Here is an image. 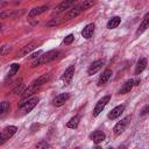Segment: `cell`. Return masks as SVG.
I'll use <instances>...</instances> for the list:
<instances>
[{
    "instance_id": "15",
    "label": "cell",
    "mask_w": 149,
    "mask_h": 149,
    "mask_svg": "<svg viewBox=\"0 0 149 149\" xmlns=\"http://www.w3.org/2000/svg\"><path fill=\"white\" fill-rule=\"evenodd\" d=\"M105 137H106V135H105V133L104 132H101V130H94L91 135H90V139L94 142V143H101L104 140H105Z\"/></svg>"
},
{
    "instance_id": "32",
    "label": "cell",
    "mask_w": 149,
    "mask_h": 149,
    "mask_svg": "<svg viewBox=\"0 0 149 149\" xmlns=\"http://www.w3.org/2000/svg\"><path fill=\"white\" fill-rule=\"evenodd\" d=\"M9 47H7V45H3L2 47V50H1V55H5V52H6V49H8Z\"/></svg>"
},
{
    "instance_id": "9",
    "label": "cell",
    "mask_w": 149,
    "mask_h": 149,
    "mask_svg": "<svg viewBox=\"0 0 149 149\" xmlns=\"http://www.w3.org/2000/svg\"><path fill=\"white\" fill-rule=\"evenodd\" d=\"M69 98H70V94L69 93H59L58 95H56L52 99V105L56 106V107H59V106L64 105Z\"/></svg>"
},
{
    "instance_id": "1",
    "label": "cell",
    "mask_w": 149,
    "mask_h": 149,
    "mask_svg": "<svg viewBox=\"0 0 149 149\" xmlns=\"http://www.w3.org/2000/svg\"><path fill=\"white\" fill-rule=\"evenodd\" d=\"M59 55V51L58 50H50L45 54H41L40 57H37L33 63H31V68H36L38 65H42V64H45V63H49L54 59H56Z\"/></svg>"
},
{
    "instance_id": "24",
    "label": "cell",
    "mask_w": 149,
    "mask_h": 149,
    "mask_svg": "<svg viewBox=\"0 0 149 149\" xmlns=\"http://www.w3.org/2000/svg\"><path fill=\"white\" fill-rule=\"evenodd\" d=\"M7 109H8V102L7 101H2L1 102V107H0V114H1V116H3L6 114Z\"/></svg>"
},
{
    "instance_id": "21",
    "label": "cell",
    "mask_w": 149,
    "mask_h": 149,
    "mask_svg": "<svg viewBox=\"0 0 149 149\" xmlns=\"http://www.w3.org/2000/svg\"><path fill=\"white\" fill-rule=\"evenodd\" d=\"M121 22V19L119 16H113L112 19H109V21L107 22V28L108 29H114L116 28Z\"/></svg>"
},
{
    "instance_id": "31",
    "label": "cell",
    "mask_w": 149,
    "mask_h": 149,
    "mask_svg": "<svg viewBox=\"0 0 149 149\" xmlns=\"http://www.w3.org/2000/svg\"><path fill=\"white\" fill-rule=\"evenodd\" d=\"M58 23H59V21H58V20H56V19H54L52 21H50V22L48 23V26H49V27H51V26H56V24H58Z\"/></svg>"
},
{
    "instance_id": "29",
    "label": "cell",
    "mask_w": 149,
    "mask_h": 149,
    "mask_svg": "<svg viewBox=\"0 0 149 149\" xmlns=\"http://www.w3.org/2000/svg\"><path fill=\"white\" fill-rule=\"evenodd\" d=\"M41 54H42V51H41V50H37L36 52L31 54V56H30V57H31V58H35V59H36L37 57H40V55H41Z\"/></svg>"
},
{
    "instance_id": "22",
    "label": "cell",
    "mask_w": 149,
    "mask_h": 149,
    "mask_svg": "<svg viewBox=\"0 0 149 149\" xmlns=\"http://www.w3.org/2000/svg\"><path fill=\"white\" fill-rule=\"evenodd\" d=\"M79 120H80V118H79L78 115H76V116L71 118V119H70V121H68L66 126H68L69 128L74 129V128H77V127H78V125H79Z\"/></svg>"
},
{
    "instance_id": "12",
    "label": "cell",
    "mask_w": 149,
    "mask_h": 149,
    "mask_svg": "<svg viewBox=\"0 0 149 149\" xmlns=\"http://www.w3.org/2000/svg\"><path fill=\"white\" fill-rule=\"evenodd\" d=\"M93 33H94V23H88L81 30V36L86 40H90L93 36Z\"/></svg>"
},
{
    "instance_id": "11",
    "label": "cell",
    "mask_w": 149,
    "mask_h": 149,
    "mask_svg": "<svg viewBox=\"0 0 149 149\" xmlns=\"http://www.w3.org/2000/svg\"><path fill=\"white\" fill-rule=\"evenodd\" d=\"M83 10H84V9L81 8V5H78V6L73 7L72 9H70V10L65 14L64 20H71V19H74V17H76V16H78Z\"/></svg>"
},
{
    "instance_id": "19",
    "label": "cell",
    "mask_w": 149,
    "mask_h": 149,
    "mask_svg": "<svg viewBox=\"0 0 149 149\" xmlns=\"http://www.w3.org/2000/svg\"><path fill=\"white\" fill-rule=\"evenodd\" d=\"M111 76H112V70H109V69L105 70V71L102 72V74L100 76L99 80H98V85H99V86L105 85V84L108 81V79L111 78Z\"/></svg>"
},
{
    "instance_id": "30",
    "label": "cell",
    "mask_w": 149,
    "mask_h": 149,
    "mask_svg": "<svg viewBox=\"0 0 149 149\" xmlns=\"http://www.w3.org/2000/svg\"><path fill=\"white\" fill-rule=\"evenodd\" d=\"M146 114H149V105H147V106L142 109V112H141V115H146Z\"/></svg>"
},
{
    "instance_id": "18",
    "label": "cell",
    "mask_w": 149,
    "mask_h": 149,
    "mask_svg": "<svg viewBox=\"0 0 149 149\" xmlns=\"http://www.w3.org/2000/svg\"><path fill=\"white\" fill-rule=\"evenodd\" d=\"M48 8H49V7H48L47 5L35 7V8H33V9H31V10L28 13V16H29V17H35V16H37V15H40V14L44 13V12H45Z\"/></svg>"
},
{
    "instance_id": "20",
    "label": "cell",
    "mask_w": 149,
    "mask_h": 149,
    "mask_svg": "<svg viewBox=\"0 0 149 149\" xmlns=\"http://www.w3.org/2000/svg\"><path fill=\"white\" fill-rule=\"evenodd\" d=\"M147 68V58H140L135 66V74H140L144 69Z\"/></svg>"
},
{
    "instance_id": "13",
    "label": "cell",
    "mask_w": 149,
    "mask_h": 149,
    "mask_svg": "<svg viewBox=\"0 0 149 149\" xmlns=\"http://www.w3.org/2000/svg\"><path fill=\"white\" fill-rule=\"evenodd\" d=\"M73 74H74V65H70V66L64 71L63 76H62V80H63L65 84H68V83L71 81Z\"/></svg>"
},
{
    "instance_id": "2",
    "label": "cell",
    "mask_w": 149,
    "mask_h": 149,
    "mask_svg": "<svg viewBox=\"0 0 149 149\" xmlns=\"http://www.w3.org/2000/svg\"><path fill=\"white\" fill-rule=\"evenodd\" d=\"M38 102V98L37 97H34V98H30V99H27L26 101H23L22 104H19V107L20 109L23 112V113H29Z\"/></svg>"
},
{
    "instance_id": "8",
    "label": "cell",
    "mask_w": 149,
    "mask_h": 149,
    "mask_svg": "<svg viewBox=\"0 0 149 149\" xmlns=\"http://www.w3.org/2000/svg\"><path fill=\"white\" fill-rule=\"evenodd\" d=\"M50 79V74H42V76H40L37 79H35L31 84H30V86L34 88V90H38L43 84H45L48 80Z\"/></svg>"
},
{
    "instance_id": "28",
    "label": "cell",
    "mask_w": 149,
    "mask_h": 149,
    "mask_svg": "<svg viewBox=\"0 0 149 149\" xmlns=\"http://www.w3.org/2000/svg\"><path fill=\"white\" fill-rule=\"evenodd\" d=\"M22 88H23V84H20L19 86H16V87L14 88V91H13V92H14V93H17V92L20 93V92L22 91Z\"/></svg>"
},
{
    "instance_id": "6",
    "label": "cell",
    "mask_w": 149,
    "mask_h": 149,
    "mask_svg": "<svg viewBox=\"0 0 149 149\" xmlns=\"http://www.w3.org/2000/svg\"><path fill=\"white\" fill-rule=\"evenodd\" d=\"M40 44V42H36V41H34V42H30V43H28L27 45H24L19 52H17V55H16V57H23V56H26V55H28L29 52H31L37 45Z\"/></svg>"
},
{
    "instance_id": "27",
    "label": "cell",
    "mask_w": 149,
    "mask_h": 149,
    "mask_svg": "<svg viewBox=\"0 0 149 149\" xmlns=\"http://www.w3.org/2000/svg\"><path fill=\"white\" fill-rule=\"evenodd\" d=\"M36 148H50V144L47 143L45 141H42V142H40V143L36 144Z\"/></svg>"
},
{
    "instance_id": "14",
    "label": "cell",
    "mask_w": 149,
    "mask_h": 149,
    "mask_svg": "<svg viewBox=\"0 0 149 149\" xmlns=\"http://www.w3.org/2000/svg\"><path fill=\"white\" fill-rule=\"evenodd\" d=\"M125 111V105H119V106H116V107H114L109 113H108V119H111V120H114V119H116V118H119L121 114H122V112Z\"/></svg>"
},
{
    "instance_id": "26",
    "label": "cell",
    "mask_w": 149,
    "mask_h": 149,
    "mask_svg": "<svg viewBox=\"0 0 149 149\" xmlns=\"http://www.w3.org/2000/svg\"><path fill=\"white\" fill-rule=\"evenodd\" d=\"M73 40H74V36H73L72 34H70V35H68V36L64 38L63 43H64L65 45H69V44H71V43L73 42Z\"/></svg>"
},
{
    "instance_id": "4",
    "label": "cell",
    "mask_w": 149,
    "mask_h": 149,
    "mask_svg": "<svg viewBox=\"0 0 149 149\" xmlns=\"http://www.w3.org/2000/svg\"><path fill=\"white\" fill-rule=\"evenodd\" d=\"M16 130H17V128L15 126H8V127L3 128L2 133H1V136H0V144H3L7 139L12 137L16 133Z\"/></svg>"
},
{
    "instance_id": "7",
    "label": "cell",
    "mask_w": 149,
    "mask_h": 149,
    "mask_svg": "<svg viewBox=\"0 0 149 149\" xmlns=\"http://www.w3.org/2000/svg\"><path fill=\"white\" fill-rule=\"evenodd\" d=\"M104 64H105V62H104L102 59L94 61V62L90 65V68H88V70H87V74H88V76H93V74H95V73L102 68Z\"/></svg>"
},
{
    "instance_id": "23",
    "label": "cell",
    "mask_w": 149,
    "mask_h": 149,
    "mask_svg": "<svg viewBox=\"0 0 149 149\" xmlns=\"http://www.w3.org/2000/svg\"><path fill=\"white\" fill-rule=\"evenodd\" d=\"M80 5H81V8L84 10H86V9H88V8H91L95 5V0H84Z\"/></svg>"
},
{
    "instance_id": "17",
    "label": "cell",
    "mask_w": 149,
    "mask_h": 149,
    "mask_svg": "<svg viewBox=\"0 0 149 149\" xmlns=\"http://www.w3.org/2000/svg\"><path fill=\"white\" fill-rule=\"evenodd\" d=\"M134 80L133 79H128L127 81H125V84L121 86V88L119 90V94H126L128 92H130V90L133 88L134 86Z\"/></svg>"
},
{
    "instance_id": "5",
    "label": "cell",
    "mask_w": 149,
    "mask_h": 149,
    "mask_svg": "<svg viewBox=\"0 0 149 149\" xmlns=\"http://www.w3.org/2000/svg\"><path fill=\"white\" fill-rule=\"evenodd\" d=\"M109 99H111L109 95H105V97H102V98L97 102V105H95V107H94V109H93V116H98V115L102 112V109L105 108V106L107 105V102L109 101Z\"/></svg>"
},
{
    "instance_id": "25",
    "label": "cell",
    "mask_w": 149,
    "mask_h": 149,
    "mask_svg": "<svg viewBox=\"0 0 149 149\" xmlns=\"http://www.w3.org/2000/svg\"><path fill=\"white\" fill-rule=\"evenodd\" d=\"M19 69H20V65H19V64H16V63L12 64V65H10V71H9V77L13 76V74H15V73L19 71Z\"/></svg>"
},
{
    "instance_id": "3",
    "label": "cell",
    "mask_w": 149,
    "mask_h": 149,
    "mask_svg": "<svg viewBox=\"0 0 149 149\" xmlns=\"http://www.w3.org/2000/svg\"><path fill=\"white\" fill-rule=\"evenodd\" d=\"M129 122H130V115L125 116L121 121H119V122L114 126V128H113L114 134H115V135H120V134H122V133L125 132V129L127 128V126H128Z\"/></svg>"
},
{
    "instance_id": "16",
    "label": "cell",
    "mask_w": 149,
    "mask_h": 149,
    "mask_svg": "<svg viewBox=\"0 0 149 149\" xmlns=\"http://www.w3.org/2000/svg\"><path fill=\"white\" fill-rule=\"evenodd\" d=\"M147 28H149V13H147L146 15H144V17H143V20H142V22L140 23V27L137 28V30H136V35L139 36V35H141Z\"/></svg>"
},
{
    "instance_id": "10",
    "label": "cell",
    "mask_w": 149,
    "mask_h": 149,
    "mask_svg": "<svg viewBox=\"0 0 149 149\" xmlns=\"http://www.w3.org/2000/svg\"><path fill=\"white\" fill-rule=\"evenodd\" d=\"M76 1H77V0H64V1H62V2L55 8V14H59V13L64 12L65 9H69Z\"/></svg>"
}]
</instances>
